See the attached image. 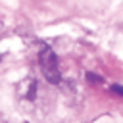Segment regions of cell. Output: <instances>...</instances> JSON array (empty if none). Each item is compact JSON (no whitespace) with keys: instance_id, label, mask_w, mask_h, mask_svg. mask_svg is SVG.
<instances>
[{"instance_id":"obj_2","label":"cell","mask_w":123,"mask_h":123,"mask_svg":"<svg viewBox=\"0 0 123 123\" xmlns=\"http://www.w3.org/2000/svg\"><path fill=\"white\" fill-rule=\"evenodd\" d=\"M35 88H37V85H35V83H31V88H29V94H27V98H29V100H33V98H35Z\"/></svg>"},{"instance_id":"obj_3","label":"cell","mask_w":123,"mask_h":123,"mask_svg":"<svg viewBox=\"0 0 123 123\" xmlns=\"http://www.w3.org/2000/svg\"><path fill=\"white\" fill-rule=\"evenodd\" d=\"M111 90H113L115 94H121V96H123V85H113Z\"/></svg>"},{"instance_id":"obj_1","label":"cell","mask_w":123,"mask_h":123,"mask_svg":"<svg viewBox=\"0 0 123 123\" xmlns=\"http://www.w3.org/2000/svg\"><path fill=\"white\" fill-rule=\"evenodd\" d=\"M40 69L50 83H60L62 77H60V71H58V62H56V56L50 48H46L40 56Z\"/></svg>"}]
</instances>
